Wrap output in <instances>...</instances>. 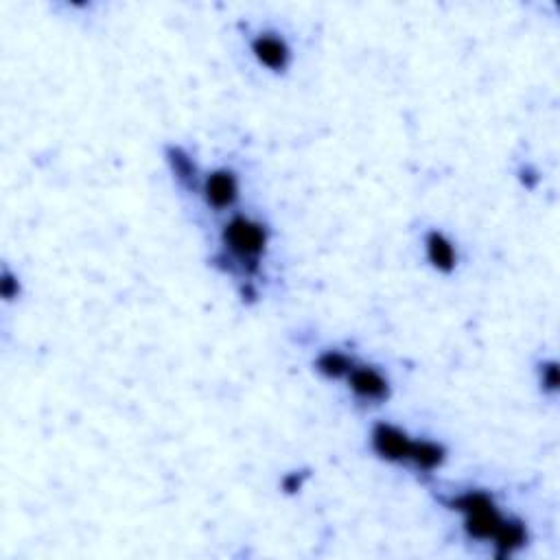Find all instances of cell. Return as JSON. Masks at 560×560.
<instances>
[{"label": "cell", "instance_id": "7", "mask_svg": "<svg viewBox=\"0 0 560 560\" xmlns=\"http://www.w3.org/2000/svg\"><path fill=\"white\" fill-rule=\"evenodd\" d=\"M425 252L429 263L436 267L440 272H451L455 270V263H458V252H455V245L449 237L442 235L438 230H431L425 237Z\"/></svg>", "mask_w": 560, "mask_h": 560}, {"label": "cell", "instance_id": "3", "mask_svg": "<svg viewBox=\"0 0 560 560\" xmlns=\"http://www.w3.org/2000/svg\"><path fill=\"white\" fill-rule=\"evenodd\" d=\"M372 449H375L379 458L388 462L412 464L416 440H412L399 427L379 423L375 429H372Z\"/></svg>", "mask_w": 560, "mask_h": 560}, {"label": "cell", "instance_id": "5", "mask_svg": "<svg viewBox=\"0 0 560 560\" xmlns=\"http://www.w3.org/2000/svg\"><path fill=\"white\" fill-rule=\"evenodd\" d=\"M202 195L210 208L226 210L235 206L239 200V178L235 171L230 169H217L206 175L202 184Z\"/></svg>", "mask_w": 560, "mask_h": 560}, {"label": "cell", "instance_id": "6", "mask_svg": "<svg viewBox=\"0 0 560 560\" xmlns=\"http://www.w3.org/2000/svg\"><path fill=\"white\" fill-rule=\"evenodd\" d=\"M252 55L256 62L272 73H285L291 64V49L278 33H259L252 40Z\"/></svg>", "mask_w": 560, "mask_h": 560}, {"label": "cell", "instance_id": "8", "mask_svg": "<svg viewBox=\"0 0 560 560\" xmlns=\"http://www.w3.org/2000/svg\"><path fill=\"white\" fill-rule=\"evenodd\" d=\"M353 359H350L342 350H324V353L315 359V370L326 379H346L348 372L353 370Z\"/></svg>", "mask_w": 560, "mask_h": 560}, {"label": "cell", "instance_id": "1", "mask_svg": "<svg viewBox=\"0 0 560 560\" xmlns=\"http://www.w3.org/2000/svg\"><path fill=\"white\" fill-rule=\"evenodd\" d=\"M221 241H224V248L232 256V261H237L243 270L248 267L254 272L270 245V230L259 219L239 215L230 219Z\"/></svg>", "mask_w": 560, "mask_h": 560}, {"label": "cell", "instance_id": "2", "mask_svg": "<svg viewBox=\"0 0 560 560\" xmlns=\"http://www.w3.org/2000/svg\"><path fill=\"white\" fill-rule=\"evenodd\" d=\"M453 508L462 512L466 532L477 541H495L497 532L508 521L501 517L493 497L482 490H469V493L458 495L453 499Z\"/></svg>", "mask_w": 560, "mask_h": 560}, {"label": "cell", "instance_id": "4", "mask_svg": "<svg viewBox=\"0 0 560 560\" xmlns=\"http://www.w3.org/2000/svg\"><path fill=\"white\" fill-rule=\"evenodd\" d=\"M348 388L355 394L357 401L364 403H383L390 396V381L383 372L370 366H353L348 372Z\"/></svg>", "mask_w": 560, "mask_h": 560}]
</instances>
